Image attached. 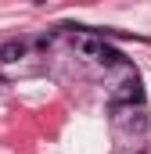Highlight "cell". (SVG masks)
Wrapping results in <instances>:
<instances>
[{"instance_id":"cell-2","label":"cell","mask_w":151,"mask_h":154,"mask_svg":"<svg viewBox=\"0 0 151 154\" xmlns=\"http://www.w3.org/2000/svg\"><path fill=\"white\" fill-rule=\"evenodd\" d=\"M25 50H29L25 39H4V43H0V61H4V65H14V61L25 57Z\"/></svg>"},{"instance_id":"cell-3","label":"cell","mask_w":151,"mask_h":154,"mask_svg":"<svg viewBox=\"0 0 151 154\" xmlns=\"http://www.w3.org/2000/svg\"><path fill=\"white\" fill-rule=\"evenodd\" d=\"M101 47H104V39L90 36V32H76V50H79V54H86V57H97V54H101Z\"/></svg>"},{"instance_id":"cell-1","label":"cell","mask_w":151,"mask_h":154,"mask_svg":"<svg viewBox=\"0 0 151 154\" xmlns=\"http://www.w3.org/2000/svg\"><path fill=\"white\" fill-rule=\"evenodd\" d=\"M144 108V86H140V79H126V82H119V90L112 93V108L119 111V108Z\"/></svg>"},{"instance_id":"cell-4","label":"cell","mask_w":151,"mask_h":154,"mask_svg":"<svg viewBox=\"0 0 151 154\" xmlns=\"http://www.w3.org/2000/svg\"><path fill=\"white\" fill-rule=\"evenodd\" d=\"M97 61H101L104 68H119V65H126V57H122V50H115L112 43H104V47H101V54H97Z\"/></svg>"},{"instance_id":"cell-5","label":"cell","mask_w":151,"mask_h":154,"mask_svg":"<svg viewBox=\"0 0 151 154\" xmlns=\"http://www.w3.org/2000/svg\"><path fill=\"white\" fill-rule=\"evenodd\" d=\"M122 125H126L130 133H144V129H148V115H144V108H137V111L130 108V115L122 118Z\"/></svg>"}]
</instances>
